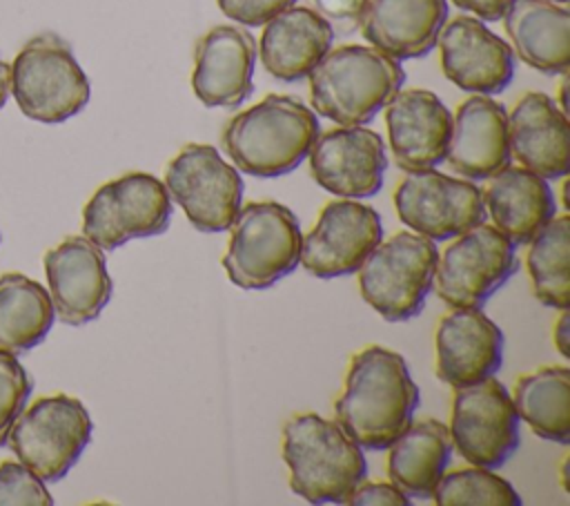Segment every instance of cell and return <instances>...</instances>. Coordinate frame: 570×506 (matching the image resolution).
Returning <instances> with one entry per match:
<instances>
[{"label":"cell","mask_w":570,"mask_h":506,"mask_svg":"<svg viewBox=\"0 0 570 506\" xmlns=\"http://www.w3.org/2000/svg\"><path fill=\"white\" fill-rule=\"evenodd\" d=\"M419 399L407 361L390 348L370 346L352 357L334 415L361 448L383 450L412 424Z\"/></svg>","instance_id":"cell-1"},{"label":"cell","mask_w":570,"mask_h":506,"mask_svg":"<svg viewBox=\"0 0 570 506\" xmlns=\"http://www.w3.org/2000/svg\"><path fill=\"white\" fill-rule=\"evenodd\" d=\"M318 134V118L301 98L267 94L227 123L223 147L236 169L276 178L301 165Z\"/></svg>","instance_id":"cell-2"},{"label":"cell","mask_w":570,"mask_h":506,"mask_svg":"<svg viewBox=\"0 0 570 506\" xmlns=\"http://www.w3.org/2000/svg\"><path fill=\"white\" fill-rule=\"evenodd\" d=\"M283 459L289 488L309 504H345L365 479L363 448L338 421L321 415H294L283 426Z\"/></svg>","instance_id":"cell-3"},{"label":"cell","mask_w":570,"mask_h":506,"mask_svg":"<svg viewBox=\"0 0 570 506\" xmlns=\"http://www.w3.org/2000/svg\"><path fill=\"white\" fill-rule=\"evenodd\" d=\"M399 60L365 45L327 51L309 71L312 107L338 125H365L401 89Z\"/></svg>","instance_id":"cell-4"},{"label":"cell","mask_w":570,"mask_h":506,"mask_svg":"<svg viewBox=\"0 0 570 506\" xmlns=\"http://www.w3.org/2000/svg\"><path fill=\"white\" fill-rule=\"evenodd\" d=\"M11 94L20 111L45 125H58L80 114L91 85L71 45L53 31L27 40L11 62Z\"/></svg>","instance_id":"cell-5"},{"label":"cell","mask_w":570,"mask_h":506,"mask_svg":"<svg viewBox=\"0 0 570 506\" xmlns=\"http://www.w3.org/2000/svg\"><path fill=\"white\" fill-rule=\"evenodd\" d=\"M301 243V223L289 207L254 201L238 210L220 263L234 285L265 290L296 270Z\"/></svg>","instance_id":"cell-6"},{"label":"cell","mask_w":570,"mask_h":506,"mask_svg":"<svg viewBox=\"0 0 570 506\" xmlns=\"http://www.w3.org/2000/svg\"><path fill=\"white\" fill-rule=\"evenodd\" d=\"M439 250L432 239L401 230L379 243L358 267V290L385 321L416 317L432 290Z\"/></svg>","instance_id":"cell-7"},{"label":"cell","mask_w":570,"mask_h":506,"mask_svg":"<svg viewBox=\"0 0 570 506\" xmlns=\"http://www.w3.org/2000/svg\"><path fill=\"white\" fill-rule=\"evenodd\" d=\"M94 424L71 395L40 397L13 421L7 446L42 481H60L91 441Z\"/></svg>","instance_id":"cell-8"},{"label":"cell","mask_w":570,"mask_h":506,"mask_svg":"<svg viewBox=\"0 0 570 506\" xmlns=\"http://www.w3.org/2000/svg\"><path fill=\"white\" fill-rule=\"evenodd\" d=\"M171 201L165 183L147 172H129L105 185L82 207V236L100 250H116L131 239L163 234Z\"/></svg>","instance_id":"cell-9"},{"label":"cell","mask_w":570,"mask_h":506,"mask_svg":"<svg viewBox=\"0 0 570 506\" xmlns=\"http://www.w3.org/2000/svg\"><path fill=\"white\" fill-rule=\"evenodd\" d=\"M165 187L200 232L229 230L243 201L238 169L216 147L203 143L185 145L169 160Z\"/></svg>","instance_id":"cell-10"},{"label":"cell","mask_w":570,"mask_h":506,"mask_svg":"<svg viewBox=\"0 0 570 506\" xmlns=\"http://www.w3.org/2000/svg\"><path fill=\"white\" fill-rule=\"evenodd\" d=\"M517 270L514 245L494 225L481 223L445 247L432 283L452 310L481 308Z\"/></svg>","instance_id":"cell-11"},{"label":"cell","mask_w":570,"mask_h":506,"mask_svg":"<svg viewBox=\"0 0 570 506\" xmlns=\"http://www.w3.org/2000/svg\"><path fill=\"white\" fill-rule=\"evenodd\" d=\"M448 430L452 446L472 466H503L519 448V415L508 388L494 377L454 388Z\"/></svg>","instance_id":"cell-12"},{"label":"cell","mask_w":570,"mask_h":506,"mask_svg":"<svg viewBox=\"0 0 570 506\" xmlns=\"http://www.w3.org/2000/svg\"><path fill=\"white\" fill-rule=\"evenodd\" d=\"M403 225L432 241H448L485 223L483 192L465 178L432 169L407 172L394 189Z\"/></svg>","instance_id":"cell-13"},{"label":"cell","mask_w":570,"mask_h":506,"mask_svg":"<svg viewBox=\"0 0 570 506\" xmlns=\"http://www.w3.org/2000/svg\"><path fill=\"white\" fill-rule=\"evenodd\" d=\"M381 216L358 201H330L301 243L303 267L316 279H336L361 267L381 243Z\"/></svg>","instance_id":"cell-14"},{"label":"cell","mask_w":570,"mask_h":506,"mask_svg":"<svg viewBox=\"0 0 570 506\" xmlns=\"http://www.w3.org/2000/svg\"><path fill=\"white\" fill-rule=\"evenodd\" d=\"M56 317L67 325H85L109 303L114 283L102 250L87 236H67L42 256Z\"/></svg>","instance_id":"cell-15"},{"label":"cell","mask_w":570,"mask_h":506,"mask_svg":"<svg viewBox=\"0 0 570 506\" xmlns=\"http://www.w3.org/2000/svg\"><path fill=\"white\" fill-rule=\"evenodd\" d=\"M307 156L314 181L343 198L374 196L387 169L383 138L363 125L318 134Z\"/></svg>","instance_id":"cell-16"},{"label":"cell","mask_w":570,"mask_h":506,"mask_svg":"<svg viewBox=\"0 0 570 506\" xmlns=\"http://www.w3.org/2000/svg\"><path fill=\"white\" fill-rule=\"evenodd\" d=\"M441 69L459 89L472 94H499L514 76L512 47L492 33L483 20L456 16L436 36Z\"/></svg>","instance_id":"cell-17"},{"label":"cell","mask_w":570,"mask_h":506,"mask_svg":"<svg viewBox=\"0 0 570 506\" xmlns=\"http://www.w3.org/2000/svg\"><path fill=\"white\" fill-rule=\"evenodd\" d=\"M256 40L234 25L209 29L196 45L191 89L205 107L234 109L247 100L254 85Z\"/></svg>","instance_id":"cell-18"},{"label":"cell","mask_w":570,"mask_h":506,"mask_svg":"<svg viewBox=\"0 0 570 506\" xmlns=\"http://www.w3.org/2000/svg\"><path fill=\"white\" fill-rule=\"evenodd\" d=\"M385 125L401 169H432L445 160L452 114L434 91L399 89L385 105Z\"/></svg>","instance_id":"cell-19"},{"label":"cell","mask_w":570,"mask_h":506,"mask_svg":"<svg viewBox=\"0 0 570 506\" xmlns=\"http://www.w3.org/2000/svg\"><path fill=\"white\" fill-rule=\"evenodd\" d=\"M436 377L463 388L492 377L503 363V332L481 308H456L434 334Z\"/></svg>","instance_id":"cell-20"},{"label":"cell","mask_w":570,"mask_h":506,"mask_svg":"<svg viewBox=\"0 0 570 506\" xmlns=\"http://www.w3.org/2000/svg\"><path fill=\"white\" fill-rule=\"evenodd\" d=\"M508 111L485 94L463 100L452 118L445 160L452 172L483 181L510 165Z\"/></svg>","instance_id":"cell-21"},{"label":"cell","mask_w":570,"mask_h":506,"mask_svg":"<svg viewBox=\"0 0 570 506\" xmlns=\"http://www.w3.org/2000/svg\"><path fill=\"white\" fill-rule=\"evenodd\" d=\"M508 145L521 167L543 176L563 178L570 172L568 118L541 91H528L508 116Z\"/></svg>","instance_id":"cell-22"},{"label":"cell","mask_w":570,"mask_h":506,"mask_svg":"<svg viewBox=\"0 0 570 506\" xmlns=\"http://www.w3.org/2000/svg\"><path fill=\"white\" fill-rule=\"evenodd\" d=\"M445 18L448 0H367L358 27L374 49L401 62L430 53Z\"/></svg>","instance_id":"cell-23"},{"label":"cell","mask_w":570,"mask_h":506,"mask_svg":"<svg viewBox=\"0 0 570 506\" xmlns=\"http://www.w3.org/2000/svg\"><path fill=\"white\" fill-rule=\"evenodd\" d=\"M334 27L318 11L287 7L265 22L258 56L263 67L278 80L296 82L330 51Z\"/></svg>","instance_id":"cell-24"},{"label":"cell","mask_w":570,"mask_h":506,"mask_svg":"<svg viewBox=\"0 0 570 506\" xmlns=\"http://www.w3.org/2000/svg\"><path fill=\"white\" fill-rule=\"evenodd\" d=\"M485 212L494 227L512 243L525 245L557 214L548 178L525 167H503L488 178L483 189Z\"/></svg>","instance_id":"cell-25"},{"label":"cell","mask_w":570,"mask_h":506,"mask_svg":"<svg viewBox=\"0 0 570 506\" xmlns=\"http://www.w3.org/2000/svg\"><path fill=\"white\" fill-rule=\"evenodd\" d=\"M512 51L532 69L554 76L570 67V13L550 0H514L501 18Z\"/></svg>","instance_id":"cell-26"},{"label":"cell","mask_w":570,"mask_h":506,"mask_svg":"<svg viewBox=\"0 0 570 506\" xmlns=\"http://www.w3.org/2000/svg\"><path fill=\"white\" fill-rule=\"evenodd\" d=\"M387 475L407 497L430 499L436 481L452 459V437L443 421L410 424L390 446Z\"/></svg>","instance_id":"cell-27"},{"label":"cell","mask_w":570,"mask_h":506,"mask_svg":"<svg viewBox=\"0 0 570 506\" xmlns=\"http://www.w3.org/2000/svg\"><path fill=\"white\" fill-rule=\"evenodd\" d=\"M56 312L49 292L20 272L0 276V350L22 354L45 341Z\"/></svg>","instance_id":"cell-28"},{"label":"cell","mask_w":570,"mask_h":506,"mask_svg":"<svg viewBox=\"0 0 570 506\" xmlns=\"http://www.w3.org/2000/svg\"><path fill=\"white\" fill-rule=\"evenodd\" d=\"M512 403L534 435L570 444V370L566 366H546L519 377Z\"/></svg>","instance_id":"cell-29"},{"label":"cell","mask_w":570,"mask_h":506,"mask_svg":"<svg viewBox=\"0 0 570 506\" xmlns=\"http://www.w3.org/2000/svg\"><path fill=\"white\" fill-rule=\"evenodd\" d=\"M525 265L534 296L550 308L570 305V216H552L530 241Z\"/></svg>","instance_id":"cell-30"},{"label":"cell","mask_w":570,"mask_h":506,"mask_svg":"<svg viewBox=\"0 0 570 506\" xmlns=\"http://www.w3.org/2000/svg\"><path fill=\"white\" fill-rule=\"evenodd\" d=\"M439 506H519L521 497L510 481L490 473V468L472 466L443 473L432 497Z\"/></svg>","instance_id":"cell-31"},{"label":"cell","mask_w":570,"mask_h":506,"mask_svg":"<svg viewBox=\"0 0 570 506\" xmlns=\"http://www.w3.org/2000/svg\"><path fill=\"white\" fill-rule=\"evenodd\" d=\"M33 390V379L18 361L13 352L0 350V446H4L7 435L24 410Z\"/></svg>","instance_id":"cell-32"},{"label":"cell","mask_w":570,"mask_h":506,"mask_svg":"<svg viewBox=\"0 0 570 506\" xmlns=\"http://www.w3.org/2000/svg\"><path fill=\"white\" fill-rule=\"evenodd\" d=\"M51 506L45 481L36 477L24 464L4 459L0 464V506Z\"/></svg>","instance_id":"cell-33"},{"label":"cell","mask_w":570,"mask_h":506,"mask_svg":"<svg viewBox=\"0 0 570 506\" xmlns=\"http://www.w3.org/2000/svg\"><path fill=\"white\" fill-rule=\"evenodd\" d=\"M220 11L245 25V27H261L276 13L285 11L287 7H294L296 0H216Z\"/></svg>","instance_id":"cell-34"},{"label":"cell","mask_w":570,"mask_h":506,"mask_svg":"<svg viewBox=\"0 0 570 506\" xmlns=\"http://www.w3.org/2000/svg\"><path fill=\"white\" fill-rule=\"evenodd\" d=\"M345 504L352 506H410V497L394 484H385V481H361L352 495L347 497Z\"/></svg>","instance_id":"cell-35"},{"label":"cell","mask_w":570,"mask_h":506,"mask_svg":"<svg viewBox=\"0 0 570 506\" xmlns=\"http://www.w3.org/2000/svg\"><path fill=\"white\" fill-rule=\"evenodd\" d=\"M367 0H314L316 11L325 18L336 22L338 27H343L347 33L352 27L358 25V18L363 13Z\"/></svg>","instance_id":"cell-36"},{"label":"cell","mask_w":570,"mask_h":506,"mask_svg":"<svg viewBox=\"0 0 570 506\" xmlns=\"http://www.w3.org/2000/svg\"><path fill=\"white\" fill-rule=\"evenodd\" d=\"M459 9L474 13L479 20H501L514 0H452Z\"/></svg>","instance_id":"cell-37"},{"label":"cell","mask_w":570,"mask_h":506,"mask_svg":"<svg viewBox=\"0 0 570 506\" xmlns=\"http://www.w3.org/2000/svg\"><path fill=\"white\" fill-rule=\"evenodd\" d=\"M568 308L561 310L559 314V321L554 325V346L557 350L568 359L570 357V323H568Z\"/></svg>","instance_id":"cell-38"},{"label":"cell","mask_w":570,"mask_h":506,"mask_svg":"<svg viewBox=\"0 0 570 506\" xmlns=\"http://www.w3.org/2000/svg\"><path fill=\"white\" fill-rule=\"evenodd\" d=\"M11 94V65L0 58V109L4 107Z\"/></svg>","instance_id":"cell-39"},{"label":"cell","mask_w":570,"mask_h":506,"mask_svg":"<svg viewBox=\"0 0 570 506\" xmlns=\"http://www.w3.org/2000/svg\"><path fill=\"white\" fill-rule=\"evenodd\" d=\"M550 2H557V4H566L568 0H550Z\"/></svg>","instance_id":"cell-40"}]
</instances>
